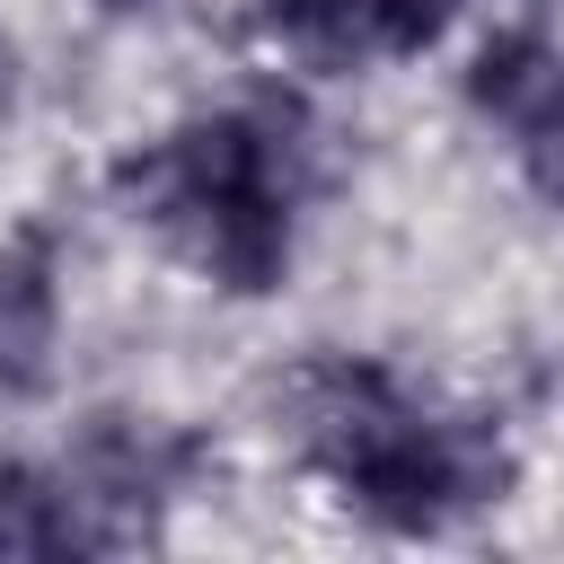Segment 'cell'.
Wrapping results in <instances>:
<instances>
[{"instance_id":"6da1fadb","label":"cell","mask_w":564,"mask_h":564,"mask_svg":"<svg viewBox=\"0 0 564 564\" xmlns=\"http://www.w3.org/2000/svg\"><path fill=\"white\" fill-rule=\"evenodd\" d=\"M326 185V115L308 70H264L167 115L106 159V212L159 238L220 300H282Z\"/></svg>"},{"instance_id":"7a4b0ae2","label":"cell","mask_w":564,"mask_h":564,"mask_svg":"<svg viewBox=\"0 0 564 564\" xmlns=\"http://www.w3.org/2000/svg\"><path fill=\"white\" fill-rule=\"evenodd\" d=\"M273 441L370 529V538H458L520 485V449L494 414L423 397L397 361L352 344H308L264 379Z\"/></svg>"},{"instance_id":"3957f363","label":"cell","mask_w":564,"mask_h":564,"mask_svg":"<svg viewBox=\"0 0 564 564\" xmlns=\"http://www.w3.org/2000/svg\"><path fill=\"white\" fill-rule=\"evenodd\" d=\"M70 485L97 502V520L123 538V546H150L167 529V511L212 476V432L185 423V414H159V405H79L62 423V449Z\"/></svg>"},{"instance_id":"277c9868","label":"cell","mask_w":564,"mask_h":564,"mask_svg":"<svg viewBox=\"0 0 564 564\" xmlns=\"http://www.w3.org/2000/svg\"><path fill=\"white\" fill-rule=\"evenodd\" d=\"M70 361V220L53 203L0 229V405H53Z\"/></svg>"},{"instance_id":"5b68a950","label":"cell","mask_w":564,"mask_h":564,"mask_svg":"<svg viewBox=\"0 0 564 564\" xmlns=\"http://www.w3.org/2000/svg\"><path fill=\"white\" fill-rule=\"evenodd\" d=\"M564 70V35L546 26V9H494L458 35V62H449V97L476 132L511 141L520 115L546 97V79Z\"/></svg>"},{"instance_id":"8992f818","label":"cell","mask_w":564,"mask_h":564,"mask_svg":"<svg viewBox=\"0 0 564 564\" xmlns=\"http://www.w3.org/2000/svg\"><path fill=\"white\" fill-rule=\"evenodd\" d=\"M0 555H123L62 458H0Z\"/></svg>"},{"instance_id":"52a82bcc","label":"cell","mask_w":564,"mask_h":564,"mask_svg":"<svg viewBox=\"0 0 564 564\" xmlns=\"http://www.w3.org/2000/svg\"><path fill=\"white\" fill-rule=\"evenodd\" d=\"M361 26H370V0H247V35L282 62V70H352L361 62Z\"/></svg>"},{"instance_id":"ba28073f","label":"cell","mask_w":564,"mask_h":564,"mask_svg":"<svg viewBox=\"0 0 564 564\" xmlns=\"http://www.w3.org/2000/svg\"><path fill=\"white\" fill-rule=\"evenodd\" d=\"M476 26V0H370L361 62H432Z\"/></svg>"},{"instance_id":"9c48e42d","label":"cell","mask_w":564,"mask_h":564,"mask_svg":"<svg viewBox=\"0 0 564 564\" xmlns=\"http://www.w3.org/2000/svg\"><path fill=\"white\" fill-rule=\"evenodd\" d=\"M502 150H511L520 194H529L538 212H555V220H564V70L546 79V97L520 115V132H511Z\"/></svg>"},{"instance_id":"30bf717a","label":"cell","mask_w":564,"mask_h":564,"mask_svg":"<svg viewBox=\"0 0 564 564\" xmlns=\"http://www.w3.org/2000/svg\"><path fill=\"white\" fill-rule=\"evenodd\" d=\"M26 88H35V62H26V35L0 18V132L26 115Z\"/></svg>"},{"instance_id":"8fae6325","label":"cell","mask_w":564,"mask_h":564,"mask_svg":"<svg viewBox=\"0 0 564 564\" xmlns=\"http://www.w3.org/2000/svg\"><path fill=\"white\" fill-rule=\"evenodd\" d=\"M79 9H88L97 26H141V18H159L167 0H79Z\"/></svg>"},{"instance_id":"7c38bea8","label":"cell","mask_w":564,"mask_h":564,"mask_svg":"<svg viewBox=\"0 0 564 564\" xmlns=\"http://www.w3.org/2000/svg\"><path fill=\"white\" fill-rule=\"evenodd\" d=\"M502 9H555V0H502Z\"/></svg>"}]
</instances>
